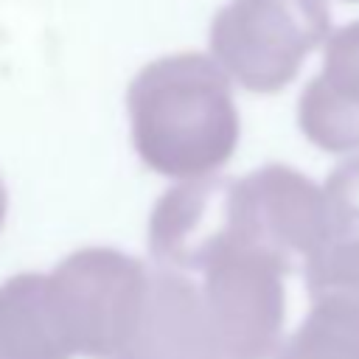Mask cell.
I'll return each mask as SVG.
<instances>
[{
	"instance_id": "8fae6325",
	"label": "cell",
	"mask_w": 359,
	"mask_h": 359,
	"mask_svg": "<svg viewBox=\"0 0 359 359\" xmlns=\"http://www.w3.org/2000/svg\"><path fill=\"white\" fill-rule=\"evenodd\" d=\"M309 297L353 294L359 297V241H325L303 266Z\"/></svg>"
},
{
	"instance_id": "6da1fadb",
	"label": "cell",
	"mask_w": 359,
	"mask_h": 359,
	"mask_svg": "<svg viewBox=\"0 0 359 359\" xmlns=\"http://www.w3.org/2000/svg\"><path fill=\"white\" fill-rule=\"evenodd\" d=\"M126 121L140 163L177 182L216 174L241 135L230 76L199 50L146 62L126 87Z\"/></svg>"
},
{
	"instance_id": "30bf717a",
	"label": "cell",
	"mask_w": 359,
	"mask_h": 359,
	"mask_svg": "<svg viewBox=\"0 0 359 359\" xmlns=\"http://www.w3.org/2000/svg\"><path fill=\"white\" fill-rule=\"evenodd\" d=\"M275 359H359V297L320 294Z\"/></svg>"
},
{
	"instance_id": "277c9868",
	"label": "cell",
	"mask_w": 359,
	"mask_h": 359,
	"mask_svg": "<svg viewBox=\"0 0 359 359\" xmlns=\"http://www.w3.org/2000/svg\"><path fill=\"white\" fill-rule=\"evenodd\" d=\"M289 269L250 244H230L202 269V303L219 359H275L283 345Z\"/></svg>"
},
{
	"instance_id": "4fadbf2b",
	"label": "cell",
	"mask_w": 359,
	"mask_h": 359,
	"mask_svg": "<svg viewBox=\"0 0 359 359\" xmlns=\"http://www.w3.org/2000/svg\"><path fill=\"white\" fill-rule=\"evenodd\" d=\"M6 213H8V188H6V180L0 177V227L6 224Z\"/></svg>"
},
{
	"instance_id": "7c38bea8",
	"label": "cell",
	"mask_w": 359,
	"mask_h": 359,
	"mask_svg": "<svg viewBox=\"0 0 359 359\" xmlns=\"http://www.w3.org/2000/svg\"><path fill=\"white\" fill-rule=\"evenodd\" d=\"M328 241H359V154L342 160L323 185Z\"/></svg>"
},
{
	"instance_id": "5bb4252c",
	"label": "cell",
	"mask_w": 359,
	"mask_h": 359,
	"mask_svg": "<svg viewBox=\"0 0 359 359\" xmlns=\"http://www.w3.org/2000/svg\"><path fill=\"white\" fill-rule=\"evenodd\" d=\"M353 3H359V0H353Z\"/></svg>"
},
{
	"instance_id": "52a82bcc",
	"label": "cell",
	"mask_w": 359,
	"mask_h": 359,
	"mask_svg": "<svg viewBox=\"0 0 359 359\" xmlns=\"http://www.w3.org/2000/svg\"><path fill=\"white\" fill-rule=\"evenodd\" d=\"M115 359H219L199 283L185 272L149 266L137 331Z\"/></svg>"
},
{
	"instance_id": "5b68a950",
	"label": "cell",
	"mask_w": 359,
	"mask_h": 359,
	"mask_svg": "<svg viewBox=\"0 0 359 359\" xmlns=\"http://www.w3.org/2000/svg\"><path fill=\"white\" fill-rule=\"evenodd\" d=\"M233 213L236 241L269 252L289 272L303 269L328 241L323 185L283 163L236 177Z\"/></svg>"
},
{
	"instance_id": "3957f363",
	"label": "cell",
	"mask_w": 359,
	"mask_h": 359,
	"mask_svg": "<svg viewBox=\"0 0 359 359\" xmlns=\"http://www.w3.org/2000/svg\"><path fill=\"white\" fill-rule=\"evenodd\" d=\"M48 286L73 353L115 359L137 331L149 266L115 247H81L48 272Z\"/></svg>"
},
{
	"instance_id": "ba28073f",
	"label": "cell",
	"mask_w": 359,
	"mask_h": 359,
	"mask_svg": "<svg viewBox=\"0 0 359 359\" xmlns=\"http://www.w3.org/2000/svg\"><path fill=\"white\" fill-rule=\"evenodd\" d=\"M297 126L323 151H359V20L328 36L323 67L297 98Z\"/></svg>"
},
{
	"instance_id": "8992f818",
	"label": "cell",
	"mask_w": 359,
	"mask_h": 359,
	"mask_svg": "<svg viewBox=\"0 0 359 359\" xmlns=\"http://www.w3.org/2000/svg\"><path fill=\"white\" fill-rule=\"evenodd\" d=\"M236 177H199L174 182L149 213V252L157 266L199 272L236 244Z\"/></svg>"
},
{
	"instance_id": "7a4b0ae2",
	"label": "cell",
	"mask_w": 359,
	"mask_h": 359,
	"mask_svg": "<svg viewBox=\"0 0 359 359\" xmlns=\"http://www.w3.org/2000/svg\"><path fill=\"white\" fill-rule=\"evenodd\" d=\"M328 36L325 0H227L210 20L208 45L230 81L250 93H278Z\"/></svg>"
},
{
	"instance_id": "9c48e42d",
	"label": "cell",
	"mask_w": 359,
	"mask_h": 359,
	"mask_svg": "<svg viewBox=\"0 0 359 359\" xmlns=\"http://www.w3.org/2000/svg\"><path fill=\"white\" fill-rule=\"evenodd\" d=\"M0 359H76L48 275L20 272L0 283Z\"/></svg>"
}]
</instances>
